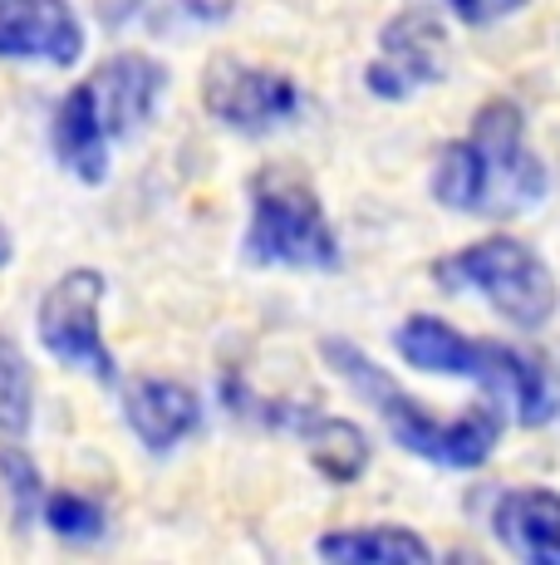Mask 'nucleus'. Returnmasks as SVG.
<instances>
[{"label": "nucleus", "instance_id": "obj_4", "mask_svg": "<svg viewBox=\"0 0 560 565\" xmlns=\"http://www.w3.org/2000/svg\"><path fill=\"white\" fill-rule=\"evenodd\" d=\"M433 280L452 296H477L502 315L511 330H546L560 306L556 276L541 256L516 236H487L433 266Z\"/></svg>", "mask_w": 560, "mask_h": 565}, {"label": "nucleus", "instance_id": "obj_15", "mask_svg": "<svg viewBox=\"0 0 560 565\" xmlns=\"http://www.w3.org/2000/svg\"><path fill=\"white\" fill-rule=\"evenodd\" d=\"M315 551L325 561H344V565H433V546L418 531L394 526V521L330 531V536L315 541Z\"/></svg>", "mask_w": 560, "mask_h": 565}, {"label": "nucleus", "instance_id": "obj_3", "mask_svg": "<svg viewBox=\"0 0 560 565\" xmlns=\"http://www.w3.org/2000/svg\"><path fill=\"white\" fill-rule=\"evenodd\" d=\"M394 350L423 374L467 379V384L487 388V398L511 408L521 428H546L560 413L556 384L541 364L502 340H472L438 315H408L394 334Z\"/></svg>", "mask_w": 560, "mask_h": 565}, {"label": "nucleus", "instance_id": "obj_1", "mask_svg": "<svg viewBox=\"0 0 560 565\" xmlns=\"http://www.w3.org/2000/svg\"><path fill=\"white\" fill-rule=\"evenodd\" d=\"M546 198V168L526 143V118L511 99L472 114L467 138L448 143L433 162V202L462 216H526Z\"/></svg>", "mask_w": 560, "mask_h": 565}, {"label": "nucleus", "instance_id": "obj_6", "mask_svg": "<svg viewBox=\"0 0 560 565\" xmlns=\"http://www.w3.org/2000/svg\"><path fill=\"white\" fill-rule=\"evenodd\" d=\"M104 296H109L104 270H94V266L64 270L55 286L40 296L35 330H40V344H45L64 369H84V374H94L99 384H118V360L109 354L104 330H99Z\"/></svg>", "mask_w": 560, "mask_h": 565}, {"label": "nucleus", "instance_id": "obj_10", "mask_svg": "<svg viewBox=\"0 0 560 565\" xmlns=\"http://www.w3.org/2000/svg\"><path fill=\"white\" fill-rule=\"evenodd\" d=\"M89 89L109 138H133L138 128H148V118L163 104L168 70L158 60H148V54H114L89 74Z\"/></svg>", "mask_w": 560, "mask_h": 565}, {"label": "nucleus", "instance_id": "obj_9", "mask_svg": "<svg viewBox=\"0 0 560 565\" xmlns=\"http://www.w3.org/2000/svg\"><path fill=\"white\" fill-rule=\"evenodd\" d=\"M84 54V25L69 0H0V60L69 70Z\"/></svg>", "mask_w": 560, "mask_h": 565}, {"label": "nucleus", "instance_id": "obj_2", "mask_svg": "<svg viewBox=\"0 0 560 565\" xmlns=\"http://www.w3.org/2000/svg\"><path fill=\"white\" fill-rule=\"evenodd\" d=\"M320 354L349 379L354 394L369 398V408H379L389 438L403 452H413V458H423L433 467H452V472H472V467H482L492 452H497L502 428H506V413H502L497 398L472 404L467 413H457L452 423H443L418 404V398H408L389 379V369H379L364 350H354L349 340H325Z\"/></svg>", "mask_w": 560, "mask_h": 565}, {"label": "nucleus", "instance_id": "obj_8", "mask_svg": "<svg viewBox=\"0 0 560 565\" xmlns=\"http://www.w3.org/2000/svg\"><path fill=\"white\" fill-rule=\"evenodd\" d=\"M202 104H207V114L217 118L222 128H231V134L266 138L300 114V89L286 74L222 54V60H212L207 74H202Z\"/></svg>", "mask_w": 560, "mask_h": 565}, {"label": "nucleus", "instance_id": "obj_21", "mask_svg": "<svg viewBox=\"0 0 560 565\" xmlns=\"http://www.w3.org/2000/svg\"><path fill=\"white\" fill-rule=\"evenodd\" d=\"M0 266H10V232L0 226Z\"/></svg>", "mask_w": 560, "mask_h": 565}, {"label": "nucleus", "instance_id": "obj_5", "mask_svg": "<svg viewBox=\"0 0 560 565\" xmlns=\"http://www.w3.org/2000/svg\"><path fill=\"white\" fill-rule=\"evenodd\" d=\"M241 252L251 266L335 270L340 236L305 178H295L286 168H266L251 182V222H246Z\"/></svg>", "mask_w": 560, "mask_h": 565}, {"label": "nucleus", "instance_id": "obj_16", "mask_svg": "<svg viewBox=\"0 0 560 565\" xmlns=\"http://www.w3.org/2000/svg\"><path fill=\"white\" fill-rule=\"evenodd\" d=\"M236 10V0H123L118 25H138L153 35H182V30L222 25Z\"/></svg>", "mask_w": 560, "mask_h": 565}, {"label": "nucleus", "instance_id": "obj_12", "mask_svg": "<svg viewBox=\"0 0 560 565\" xmlns=\"http://www.w3.org/2000/svg\"><path fill=\"white\" fill-rule=\"evenodd\" d=\"M492 531L516 561L560 565V492L551 487H516L492 507Z\"/></svg>", "mask_w": 560, "mask_h": 565}, {"label": "nucleus", "instance_id": "obj_17", "mask_svg": "<svg viewBox=\"0 0 560 565\" xmlns=\"http://www.w3.org/2000/svg\"><path fill=\"white\" fill-rule=\"evenodd\" d=\"M30 418H35V379H30L20 344L0 334V433L20 438L30 428Z\"/></svg>", "mask_w": 560, "mask_h": 565}, {"label": "nucleus", "instance_id": "obj_7", "mask_svg": "<svg viewBox=\"0 0 560 565\" xmlns=\"http://www.w3.org/2000/svg\"><path fill=\"white\" fill-rule=\"evenodd\" d=\"M448 54H452V40L443 20L428 6H408L379 30V54L364 70V84L384 104H403L448 79Z\"/></svg>", "mask_w": 560, "mask_h": 565}, {"label": "nucleus", "instance_id": "obj_20", "mask_svg": "<svg viewBox=\"0 0 560 565\" xmlns=\"http://www.w3.org/2000/svg\"><path fill=\"white\" fill-rule=\"evenodd\" d=\"M452 10H457L467 25H497V20L516 15L521 6H531V0H448Z\"/></svg>", "mask_w": 560, "mask_h": 565}, {"label": "nucleus", "instance_id": "obj_13", "mask_svg": "<svg viewBox=\"0 0 560 565\" xmlns=\"http://www.w3.org/2000/svg\"><path fill=\"white\" fill-rule=\"evenodd\" d=\"M50 143H55V158L69 178L89 182V188H99V182L109 178V143L114 138L99 118L89 79L74 84V89L60 99L55 124H50Z\"/></svg>", "mask_w": 560, "mask_h": 565}, {"label": "nucleus", "instance_id": "obj_18", "mask_svg": "<svg viewBox=\"0 0 560 565\" xmlns=\"http://www.w3.org/2000/svg\"><path fill=\"white\" fill-rule=\"evenodd\" d=\"M45 526L60 541H99L104 536V507L84 492H55L45 502Z\"/></svg>", "mask_w": 560, "mask_h": 565}, {"label": "nucleus", "instance_id": "obj_11", "mask_svg": "<svg viewBox=\"0 0 560 565\" xmlns=\"http://www.w3.org/2000/svg\"><path fill=\"white\" fill-rule=\"evenodd\" d=\"M123 423L148 452H172L202 428V398L177 379H138L123 388Z\"/></svg>", "mask_w": 560, "mask_h": 565}, {"label": "nucleus", "instance_id": "obj_14", "mask_svg": "<svg viewBox=\"0 0 560 565\" xmlns=\"http://www.w3.org/2000/svg\"><path fill=\"white\" fill-rule=\"evenodd\" d=\"M266 418L295 428L300 443H305V452H310V462H315L330 482L349 487V482H359L364 467H369V438H364L359 423L330 418V413H310V408H295V404H290V413H266Z\"/></svg>", "mask_w": 560, "mask_h": 565}, {"label": "nucleus", "instance_id": "obj_19", "mask_svg": "<svg viewBox=\"0 0 560 565\" xmlns=\"http://www.w3.org/2000/svg\"><path fill=\"white\" fill-rule=\"evenodd\" d=\"M0 482H6L10 502H15V521H30L45 497V482H40V467L30 452L20 448H0Z\"/></svg>", "mask_w": 560, "mask_h": 565}]
</instances>
